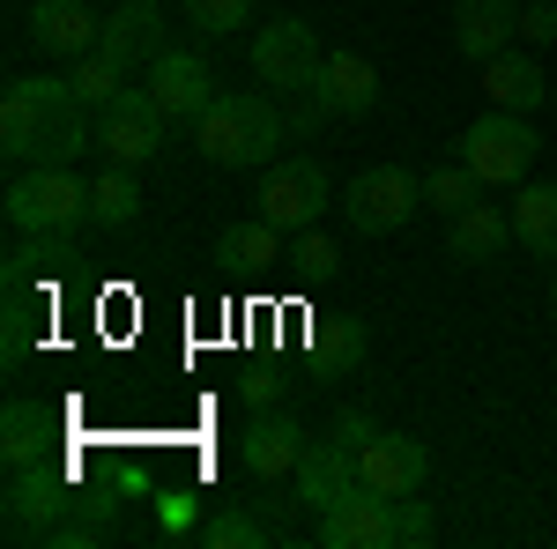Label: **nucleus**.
<instances>
[{"mask_svg": "<svg viewBox=\"0 0 557 549\" xmlns=\"http://www.w3.org/2000/svg\"><path fill=\"white\" fill-rule=\"evenodd\" d=\"M520 38L557 45V0H520Z\"/></svg>", "mask_w": 557, "mask_h": 549, "instance_id": "nucleus-31", "label": "nucleus"}, {"mask_svg": "<svg viewBox=\"0 0 557 549\" xmlns=\"http://www.w3.org/2000/svg\"><path fill=\"white\" fill-rule=\"evenodd\" d=\"M320 67H327V52H320V38H312V23H305V15H275V23H260L253 75L268 89L305 97V89H320Z\"/></svg>", "mask_w": 557, "mask_h": 549, "instance_id": "nucleus-5", "label": "nucleus"}, {"mask_svg": "<svg viewBox=\"0 0 557 549\" xmlns=\"http://www.w3.org/2000/svg\"><path fill=\"white\" fill-rule=\"evenodd\" d=\"M513 246V209H491V201H475V209L446 215V253L461 260V267H491V260Z\"/></svg>", "mask_w": 557, "mask_h": 549, "instance_id": "nucleus-18", "label": "nucleus"}, {"mask_svg": "<svg viewBox=\"0 0 557 549\" xmlns=\"http://www.w3.org/2000/svg\"><path fill=\"white\" fill-rule=\"evenodd\" d=\"M178 15H186L201 38H231V30L253 15V0H178Z\"/></svg>", "mask_w": 557, "mask_h": 549, "instance_id": "nucleus-28", "label": "nucleus"}, {"mask_svg": "<svg viewBox=\"0 0 557 549\" xmlns=\"http://www.w3.org/2000/svg\"><path fill=\"white\" fill-rule=\"evenodd\" d=\"M475 201H483V178H475L461 157H454V164H438L424 178V209H438V215H461V209H475Z\"/></svg>", "mask_w": 557, "mask_h": 549, "instance_id": "nucleus-25", "label": "nucleus"}, {"mask_svg": "<svg viewBox=\"0 0 557 549\" xmlns=\"http://www.w3.org/2000/svg\"><path fill=\"white\" fill-rule=\"evenodd\" d=\"M401 542V520H394V498L380 490H349L343 506L320 512V549H394Z\"/></svg>", "mask_w": 557, "mask_h": 549, "instance_id": "nucleus-10", "label": "nucleus"}, {"mask_svg": "<svg viewBox=\"0 0 557 549\" xmlns=\"http://www.w3.org/2000/svg\"><path fill=\"white\" fill-rule=\"evenodd\" d=\"M120 75H127V67H120V60H112V52H104V45H97V52H83V60H75V67H67V83H75V97H83L89 112H97V104H112V97H120Z\"/></svg>", "mask_w": 557, "mask_h": 549, "instance_id": "nucleus-26", "label": "nucleus"}, {"mask_svg": "<svg viewBox=\"0 0 557 549\" xmlns=\"http://www.w3.org/2000/svg\"><path fill=\"white\" fill-rule=\"evenodd\" d=\"M394 520H401V542H431L438 535V520H431V506L409 490V498H394Z\"/></svg>", "mask_w": 557, "mask_h": 549, "instance_id": "nucleus-30", "label": "nucleus"}, {"mask_svg": "<svg viewBox=\"0 0 557 549\" xmlns=\"http://www.w3.org/2000/svg\"><path fill=\"white\" fill-rule=\"evenodd\" d=\"M372 431H380V423L364 416V409H343V416H335V438H343L349 453H357V446H364V438H372Z\"/></svg>", "mask_w": 557, "mask_h": 549, "instance_id": "nucleus-33", "label": "nucleus"}, {"mask_svg": "<svg viewBox=\"0 0 557 549\" xmlns=\"http://www.w3.org/2000/svg\"><path fill=\"white\" fill-rule=\"evenodd\" d=\"M215 260H223V275H268V267L283 260V230H275L268 215H253V223H223Z\"/></svg>", "mask_w": 557, "mask_h": 549, "instance_id": "nucleus-21", "label": "nucleus"}, {"mask_svg": "<svg viewBox=\"0 0 557 549\" xmlns=\"http://www.w3.org/2000/svg\"><path fill=\"white\" fill-rule=\"evenodd\" d=\"M45 120H52V112H45L38 97L23 89V75H15V83H8V97H0V157H8L15 171H23L30 157H38V141H45Z\"/></svg>", "mask_w": 557, "mask_h": 549, "instance_id": "nucleus-22", "label": "nucleus"}, {"mask_svg": "<svg viewBox=\"0 0 557 549\" xmlns=\"http://www.w3.org/2000/svg\"><path fill=\"white\" fill-rule=\"evenodd\" d=\"M134 215H141V178H134V164H104L97 178H89V223L120 230V223H134Z\"/></svg>", "mask_w": 557, "mask_h": 549, "instance_id": "nucleus-24", "label": "nucleus"}, {"mask_svg": "<svg viewBox=\"0 0 557 549\" xmlns=\"http://www.w3.org/2000/svg\"><path fill=\"white\" fill-rule=\"evenodd\" d=\"M535 127H528V112H483V120H469L461 127V164L483 178V186H520L528 178V164H535Z\"/></svg>", "mask_w": 557, "mask_h": 549, "instance_id": "nucleus-3", "label": "nucleus"}, {"mask_svg": "<svg viewBox=\"0 0 557 549\" xmlns=\"http://www.w3.org/2000/svg\"><path fill=\"white\" fill-rule=\"evenodd\" d=\"M60 416L45 409V401H30V394H15L8 409H0V461L8 467H38V461H52L60 453Z\"/></svg>", "mask_w": 557, "mask_h": 549, "instance_id": "nucleus-13", "label": "nucleus"}, {"mask_svg": "<svg viewBox=\"0 0 557 549\" xmlns=\"http://www.w3.org/2000/svg\"><path fill=\"white\" fill-rule=\"evenodd\" d=\"M67 498H75V475H67V461L52 453V461L38 467H8V535L15 542H45L52 535V520L67 512Z\"/></svg>", "mask_w": 557, "mask_h": 549, "instance_id": "nucleus-6", "label": "nucleus"}, {"mask_svg": "<svg viewBox=\"0 0 557 549\" xmlns=\"http://www.w3.org/2000/svg\"><path fill=\"white\" fill-rule=\"evenodd\" d=\"M513 238H520V253L557 260V186H550V178H543V186H528V178H520V201H513Z\"/></svg>", "mask_w": 557, "mask_h": 549, "instance_id": "nucleus-23", "label": "nucleus"}, {"mask_svg": "<svg viewBox=\"0 0 557 549\" xmlns=\"http://www.w3.org/2000/svg\"><path fill=\"white\" fill-rule=\"evenodd\" d=\"M238 461H246V475H260V483H283V475H298L305 461V431L298 416L283 409H253V423H246V438H238Z\"/></svg>", "mask_w": 557, "mask_h": 549, "instance_id": "nucleus-12", "label": "nucleus"}, {"mask_svg": "<svg viewBox=\"0 0 557 549\" xmlns=\"http://www.w3.org/2000/svg\"><path fill=\"white\" fill-rule=\"evenodd\" d=\"M320 104L343 112V120H364V112L380 104V67H372L364 52H327V67H320Z\"/></svg>", "mask_w": 557, "mask_h": 549, "instance_id": "nucleus-19", "label": "nucleus"}, {"mask_svg": "<svg viewBox=\"0 0 557 549\" xmlns=\"http://www.w3.org/2000/svg\"><path fill=\"white\" fill-rule=\"evenodd\" d=\"M149 97L164 104V120H201L215 104V67L201 52H157L149 60Z\"/></svg>", "mask_w": 557, "mask_h": 549, "instance_id": "nucleus-11", "label": "nucleus"}, {"mask_svg": "<svg viewBox=\"0 0 557 549\" xmlns=\"http://www.w3.org/2000/svg\"><path fill=\"white\" fill-rule=\"evenodd\" d=\"M104 52L120 60V67H149L157 52H172L164 45V15H157V0H120L112 15H104Z\"/></svg>", "mask_w": 557, "mask_h": 549, "instance_id": "nucleus-17", "label": "nucleus"}, {"mask_svg": "<svg viewBox=\"0 0 557 549\" xmlns=\"http://www.w3.org/2000/svg\"><path fill=\"white\" fill-rule=\"evenodd\" d=\"M298 275H312V283H320V275H335V246H327V238H320V230H298Z\"/></svg>", "mask_w": 557, "mask_h": 549, "instance_id": "nucleus-32", "label": "nucleus"}, {"mask_svg": "<svg viewBox=\"0 0 557 549\" xmlns=\"http://www.w3.org/2000/svg\"><path fill=\"white\" fill-rule=\"evenodd\" d=\"M483 97H491L498 112H528V120H535V104L550 97V83H543V67H535L528 52L506 45L498 60H483Z\"/></svg>", "mask_w": 557, "mask_h": 549, "instance_id": "nucleus-20", "label": "nucleus"}, {"mask_svg": "<svg viewBox=\"0 0 557 549\" xmlns=\"http://www.w3.org/2000/svg\"><path fill=\"white\" fill-rule=\"evenodd\" d=\"M520 38V0H454V45L461 60H498Z\"/></svg>", "mask_w": 557, "mask_h": 549, "instance_id": "nucleus-14", "label": "nucleus"}, {"mask_svg": "<svg viewBox=\"0 0 557 549\" xmlns=\"http://www.w3.org/2000/svg\"><path fill=\"white\" fill-rule=\"evenodd\" d=\"M253 201H260V215H268L275 230H312L320 209L335 201V178H327L320 157H290V164H275L268 178H260Z\"/></svg>", "mask_w": 557, "mask_h": 549, "instance_id": "nucleus-7", "label": "nucleus"}, {"mask_svg": "<svg viewBox=\"0 0 557 549\" xmlns=\"http://www.w3.org/2000/svg\"><path fill=\"white\" fill-rule=\"evenodd\" d=\"M312 335H320V357H327V364H364V327H357V320H327V327H312Z\"/></svg>", "mask_w": 557, "mask_h": 549, "instance_id": "nucleus-29", "label": "nucleus"}, {"mask_svg": "<svg viewBox=\"0 0 557 549\" xmlns=\"http://www.w3.org/2000/svg\"><path fill=\"white\" fill-rule=\"evenodd\" d=\"M30 38H38L45 60H83V52H97L104 23L89 15V0H38L30 8Z\"/></svg>", "mask_w": 557, "mask_h": 549, "instance_id": "nucleus-15", "label": "nucleus"}, {"mask_svg": "<svg viewBox=\"0 0 557 549\" xmlns=\"http://www.w3.org/2000/svg\"><path fill=\"white\" fill-rule=\"evenodd\" d=\"M194 141H201V157L223 164V171L275 164V149H283V112H275V97H260V89H231V97H215L209 112L194 120Z\"/></svg>", "mask_w": 557, "mask_h": 549, "instance_id": "nucleus-1", "label": "nucleus"}, {"mask_svg": "<svg viewBox=\"0 0 557 549\" xmlns=\"http://www.w3.org/2000/svg\"><path fill=\"white\" fill-rule=\"evenodd\" d=\"M8 223L15 238L89 223V178H75V164H23L8 178Z\"/></svg>", "mask_w": 557, "mask_h": 549, "instance_id": "nucleus-2", "label": "nucleus"}, {"mask_svg": "<svg viewBox=\"0 0 557 549\" xmlns=\"http://www.w3.org/2000/svg\"><path fill=\"white\" fill-rule=\"evenodd\" d=\"M290 483H298V506H312V512L343 506L349 490H357V453H349L343 438H312Z\"/></svg>", "mask_w": 557, "mask_h": 549, "instance_id": "nucleus-16", "label": "nucleus"}, {"mask_svg": "<svg viewBox=\"0 0 557 549\" xmlns=\"http://www.w3.org/2000/svg\"><path fill=\"white\" fill-rule=\"evenodd\" d=\"M164 104L149 97V89H120L112 104H97V149H104V164H149L157 149H164Z\"/></svg>", "mask_w": 557, "mask_h": 549, "instance_id": "nucleus-8", "label": "nucleus"}, {"mask_svg": "<svg viewBox=\"0 0 557 549\" xmlns=\"http://www.w3.org/2000/svg\"><path fill=\"white\" fill-rule=\"evenodd\" d=\"M424 475H431V453H424V438H409V431H372L357 446V483L380 490V498L424 490Z\"/></svg>", "mask_w": 557, "mask_h": 549, "instance_id": "nucleus-9", "label": "nucleus"}, {"mask_svg": "<svg viewBox=\"0 0 557 549\" xmlns=\"http://www.w3.org/2000/svg\"><path fill=\"white\" fill-rule=\"evenodd\" d=\"M201 542H209V549H268V542H275V527H260L253 512L223 506V512L209 520V527H201Z\"/></svg>", "mask_w": 557, "mask_h": 549, "instance_id": "nucleus-27", "label": "nucleus"}, {"mask_svg": "<svg viewBox=\"0 0 557 549\" xmlns=\"http://www.w3.org/2000/svg\"><path fill=\"white\" fill-rule=\"evenodd\" d=\"M550 312H557V283H550Z\"/></svg>", "mask_w": 557, "mask_h": 549, "instance_id": "nucleus-34", "label": "nucleus"}, {"mask_svg": "<svg viewBox=\"0 0 557 549\" xmlns=\"http://www.w3.org/2000/svg\"><path fill=\"white\" fill-rule=\"evenodd\" d=\"M417 209H424V178L409 164H372L343 186V215H349V230H364V238L401 230Z\"/></svg>", "mask_w": 557, "mask_h": 549, "instance_id": "nucleus-4", "label": "nucleus"}]
</instances>
